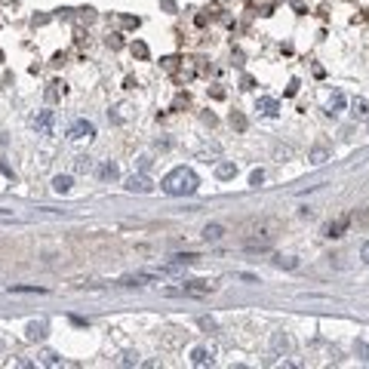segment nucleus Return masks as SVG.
Returning <instances> with one entry per match:
<instances>
[{
    "label": "nucleus",
    "instance_id": "f257e3e1",
    "mask_svg": "<svg viewBox=\"0 0 369 369\" xmlns=\"http://www.w3.org/2000/svg\"><path fill=\"white\" fill-rule=\"evenodd\" d=\"M197 176H194V169H188V166H176L169 172V176L163 179V184H160V188H163L169 197H188V194H194L197 191Z\"/></svg>",
    "mask_w": 369,
    "mask_h": 369
},
{
    "label": "nucleus",
    "instance_id": "f03ea898",
    "mask_svg": "<svg viewBox=\"0 0 369 369\" xmlns=\"http://www.w3.org/2000/svg\"><path fill=\"white\" fill-rule=\"evenodd\" d=\"M92 135H96L92 120H74L71 130H68V138H74V142H80V138H92Z\"/></svg>",
    "mask_w": 369,
    "mask_h": 369
},
{
    "label": "nucleus",
    "instance_id": "7ed1b4c3",
    "mask_svg": "<svg viewBox=\"0 0 369 369\" xmlns=\"http://www.w3.org/2000/svg\"><path fill=\"white\" fill-rule=\"evenodd\" d=\"M126 191H135V194H151L154 191V184L148 176H130L126 179Z\"/></svg>",
    "mask_w": 369,
    "mask_h": 369
},
{
    "label": "nucleus",
    "instance_id": "20e7f679",
    "mask_svg": "<svg viewBox=\"0 0 369 369\" xmlns=\"http://www.w3.org/2000/svg\"><path fill=\"white\" fill-rule=\"evenodd\" d=\"M179 292H184V295H206V292H212V283H206V280H194V283H184Z\"/></svg>",
    "mask_w": 369,
    "mask_h": 369
},
{
    "label": "nucleus",
    "instance_id": "39448f33",
    "mask_svg": "<svg viewBox=\"0 0 369 369\" xmlns=\"http://www.w3.org/2000/svg\"><path fill=\"white\" fill-rule=\"evenodd\" d=\"M256 111H259V114H268V117H274V114L280 111V102L271 99V96H262V99L256 102Z\"/></svg>",
    "mask_w": 369,
    "mask_h": 369
},
{
    "label": "nucleus",
    "instance_id": "423d86ee",
    "mask_svg": "<svg viewBox=\"0 0 369 369\" xmlns=\"http://www.w3.org/2000/svg\"><path fill=\"white\" fill-rule=\"evenodd\" d=\"M53 117H55L53 111H40V117L34 120V130H37V135H50V130H53Z\"/></svg>",
    "mask_w": 369,
    "mask_h": 369
},
{
    "label": "nucleus",
    "instance_id": "0eeeda50",
    "mask_svg": "<svg viewBox=\"0 0 369 369\" xmlns=\"http://www.w3.org/2000/svg\"><path fill=\"white\" fill-rule=\"evenodd\" d=\"M191 363L194 366H212V351L210 348H194L191 351Z\"/></svg>",
    "mask_w": 369,
    "mask_h": 369
},
{
    "label": "nucleus",
    "instance_id": "6e6552de",
    "mask_svg": "<svg viewBox=\"0 0 369 369\" xmlns=\"http://www.w3.org/2000/svg\"><path fill=\"white\" fill-rule=\"evenodd\" d=\"M344 111V92H332V99H329V117H339V114Z\"/></svg>",
    "mask_w": 369,
    "mask_h": 369
},
{
    "label": "nucleus",
    "instance_id": "1a4fd4ad",
    "mask_svg": "<svg viewBox=\"0 0 369 369\" xmlns=\"http://www.w3.org/2000/svg\"><path fill=\"white\" fill-rule=\"evenodd\" d=\"M43 336H46V323H43V320L28 323V342H40Z\"/></svg>",
    "mask_w": 369,
    "mask_h": 369
},
{
    "label": "nucleus",
    "instance_id": "9d476101",
    "mask_svg": "<svg viewBox=\"0 0 369 369\" xmlns=\"http://www.w3.org/2000/svg\"><path fill=\"white\" fill-rule=\"evenodd\" d=\"M222 234H225V228H222V225H206V228H203V240H210V243L222 240Z\"/></svg>",
    "mask_w": 369,
    "mask_h": 369
},
{
    "label": "nucleus",
    "instance_id": "9b49d317",
    "mask_svg": "<svg viewBox=\"0 0 369 369\" xmlns=\"http://www.w3.org/2000/svg\"><path fill=\"white\" fill-rule=\"evenodd\" d=\"M311 163H314V166H320V163H326V160H329V151H326V148H323V145H317L314 148V151H311Z\"/></svg>",
    "mask_w": 369,
    "mask_h": 369
},
{
    "label": "nucleus",
    "instance_id": "f8f14e48",
    "mask_svg": "<svg viewBox=\"0 0 369 369\" xmlns=\"http://www.w3.org/2000/svg\"><path fill=\"white\" fill-rule=\"evenodd\" d=\"M215 176H218V179H234V176H237V166L225 160V163H218V166H215Z\"/></svg>",
    "mask_w": 369,
    "mask_h": 369
},
{
    "label": "nucleus",
    "instance_id": "ddd939ff",
    "mask_svg": "<svg viewBox=\"0 0 369 369\" xmlns=\"http://www.w3.org/2000/svg\"><path fill=\"white\" fill-rule=\"evenodd\" d=\"M348 228V218H339V222H329L326 225V237H342V231Z\"/></svg>",
    "mask_w": 369,
    "mask_h": 369
},
{
    "label": "nucleus",
    "instance_id": "4468645a",
    "mask_svg": "<svg viewBox=\"0 0 369 369\" xmlns=\"http://www.w3.org/2000/svg\"><path fill=\"white\" fill-rule=\"evenodd\" d=\"M53 188L59 191V194H68V191H71V176H55L53 179Z\"/></svg>",
    "mask_w": 369,
    "mask_h": 369
},
{
    "label": "nucleus",
    "instance_id": "2eb2a0df",
    "mask_svg": "<svg viewBox=\"0 0 369 369\" xmlns=\"http://www.w3.org/2000/svg\"><path fill=\"white\" fill-rule=\"evenodd\" d=\"M271 344H274V351H290V339H286L283 332H274V339H271Z\"/></svg>",
    "mask_w": 369,
    "mask_h": 369
},
{
    "label": "nucleus",
    "instance_id": "dca6fc26",
    "mask_svg": "<svg viewBox=\"0 0 369 369\" xmlns=\"http://www.w3.org/2000/svg\"><path fill=\"white\" fill-rule=\"evenodd\" d=\"M62 92H65L62 83H50V89H46V102H59V99H62Z\"/></svg>",
    "mask_w": 369,
    "mask_h": 369
},
{
    "label": "nucleus",
    "instance_id": "f3484780",
    "mask_svg": "<svg viewBox=\"0 0 369 369\" xmlns=\"http://www.w3.org/2000/svg\"><path fill=\"white\" fill-rule=\"evenodd\" d=\"M99 176H102V179H117V163H102Z\"/></svg>",
    "mask_w": 369,
    "mask_h": 369
},
{
    "label": "nucleus",
    "instance_id": "a211bd4d",
    "mask_svg": "<svg viewBox=\"0 0 369 369\" xmlns=\"http://www.w3.org/2000/svg\"><path fill=\"white\" fill-rule=\"evenodd\" d=\"M40 360H43L46 366H59V363H62V360H59V354H55V351H43V354H40Z\"/></svg>",
    "mask_w": 369,
    "mask_h": 369
},
{
    "label": "nucleus",
    "instance_id": "6ab92c4d",
    "mask_svg": "<svg viewBox=\"0 0 369 369\" xmlns=\"http://www.w3.org/2000/svg\"><path fill=\"white\" fill-rule=\"evenodd\" d=\"M231 126H234V130H240V132H243L246 130V117H243V114H231Z\"/></svg>",
    "mask_w": 369,
    "mask_h": 369
},
{
    "label": "nucleus",
    "instance_id": "aec40b11",
    "mask_svg": "<svg viewBox=\"0 0 369 369\" xmlns=\"http://www.w3.org/2000/svg\"><path fill=\"white\" fill-rule=\"evenodd\" d=\"M132 55H138V59H148V46H145L142 40H135V43H132Z\"/></svg>",
    "mask_w": 369,
    "mask_h": 369
},
{
    "label": "nucleus",
    "instance_id": "412c9836",
    "mask_svg": "<svg viewBox=\"0 0 369 369\" xmlns=\"http://www.w3.org/2000/svg\"><path fill=\"white\" fill-rule=\"evenodd\" d=\"M366 114H369V111H366V102L357 99V102H354V117H366Z\"/></svg>",
    "mask_w": 369,
    "mask_h": 369
},
{
    "label": "nucleus",
    "instance_id": "4be33fe9",
    "mask_svg": "<svg viewBox=\"0 0 369 369\" xmlns=\"http://www.w3.org/2000/svg\"><path fill=\"white\" fill-rule=\"evenodd\" d=\"M262 182H264V172H262V169H252V176H249V184H252V188H259Z\"/></svg>",
    "mask_w": 369,
    "mask_h": 369
},
{
    "label": "nucleus",
    "instance_id": "5701e85b",
    "mask_svg": "<svg viewBox=\"0 0 369 369\" xmlns=\"http://www.w3.org/2000/svg\"><path fill=\"white\" fill-rule=\"evenodd\" d=\"M108 46H111V50H120V46H123V40L117 37V34H114V37H108Z\"/></svg>",
    "mask_w": 369,
    "mask_h": 369
},
{
    "label": "nucleus",
    "instance_id": "b1692460",
    "mask_svg": "<svg viewBox=\"0 0 369 369\" xmlns=\"http://www.w3.org/2000/svg\"><path fill=\"white\" fill-rule=\"evenodd\" d=\"M89 166H92V163H89V157H77V169H80V172L89 169Z\"/></svg>",
    "mask_w": 369,
    "mask_h": 369
},
{
    "label": "nucleus",
    "instance_id": "393cba45",
    "mask_svg": "<svg viewBox=\"0 0 369 369\" xmlns=\"http://www.w3.org/2000/svg\"><path fill=\"white\" fill-rule=\"evenodd\" d=\"M277 264L280 268H295V259H277Z\"/></svg>",
    "mask_w": 369,
    "mask_h": 369
},
{
    "label": "nucleus",
    "instance_id": "a878e982",
    "mask_svg": "<svg viewBox=\"0 0 369 369\" xmlns=\"http://www.w3.org/2000/svg\"><path fill=\"white\" fill-rule=\"evenodd\" d=\"M123 25H126V28H135V25H138V19H132V16H123Z\"/></svg>",
    "mask_w": 369,
    "mask_h": 369
},
{
    "label": "nucleus",
    "instance_id": "bb28decb",
    "mask_svg": "<svg viewBox=\"0 0 369 369\" xmlns=\"http://www.w3.org/2000/svg\"><path fill=\"white\" fill-rule=\"evenodd\" d=\"M360 259L369 264V243H363V246H360Z\"/></svg>",
    "mask_w": 369,
    "mask_h": 369
},
{
    "label": "nucleus",
    "instance_id": "cd10ccee",
    "mask_svg": "<svg viewBox=\"0 0 369 369\" xmlns=\"http://www.w3.org/2000/svg\"><path fill=\"white\" fill-rule=\"evenodd\" d=\"M176 62H179L176 55H169V59H163V68H169V71H172V68H176Z\"/></svg>",
    "mask_w": 369,
    "mask_h": 369
}]
</instances>
